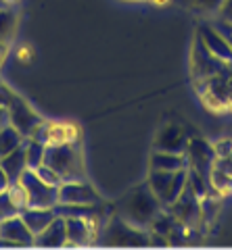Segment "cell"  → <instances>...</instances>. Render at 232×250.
Masks as SVG:
<instances>
[{
  "instance_id": "1",
  "label": "cell",
  "mask_w": 232,
  "mask_h": 250,
  "mask_svg": "<svg viewBox=\"0 0 232 250\" xmlns=\"http://www.w3.org/2000/svg\"><path fill=\"white\" fill-rule=\"evenodd\" d=\"M44 165H48L63 177V182L86 177L84 169V154L77 142H52L46 144Z\"/></svg>"
},
{
  "instance_id": "2",
  "label": "cell",
  "mask_w": 232,
  "mask_h": 250,
  "mask_svg": "<svg viewBox=\"0 0 232 250\" xmlns=\"http://www.w3.org/2000/svg\"><path fill=\"white\" fill-rule=\"evenodd\" d=\"M161 208H163L161 207V202L157 200V196L151 192V188L146 186V182H144L142 186L134 188L132 192H128L126 196H123L121 217L128 219L130 223L138 225V228L149 229L151 221Z\"/></svg>"
},
{
  "instance_id": "3",
  "label": "cell",
  "mask_w": 232,
  "mask_h": 250,
  "mask_svg": "<svg viewBox=\"0 0 232 250\" xmlns=\"http://www.w3.org/2000/svg\"><path fill=\"white\" fill-rule=\"evenodd\" d=\"M188 179V169H180V171H149L146 177V186L151 188V192L157 196L161 202V207H169L172 202L180 196L184 186Z\"/></svg>"
},
{
  "instance_id": "4",
  "label": "cell",
  "mask_w": 232,
  "mask_h": 250,
  "mask_svg": "<svg viewBox=\"0 0 232 250\" xmlns=\"http://www.w3.org/2000/svg\"><path fill=\"white\" fill-rule=\"evenodd\" d=\"M105 244L111 246H149V229L138 228L123 217H109L103 228Z\"/></svg>"
},
{
  "instance_id": "5",
  "label": "cell",
  "mask_w": 232,
  "mask_h": 250,
  "mask_svg": "<svg viewBox=\"0 0 232 250\" xmlns=\"http://www.w3.org/2000/svg\"><path fill=\"white\" fill-rule=\"evenodd\" d=\"M21 186L27 192V207L40 208H55L59 205V188L42 182L34 169H25L19 177Z\"/></svg>"
},
{
  "instance_id": "6",
  "label": "cell",
  "mask_w": 232,
  "mask_h": 250,
  "mask_svg": "<svg viewBox=\"0 0 232 250\" xmlns=\"http://www.w3.org/2000/svg\"><path fill=\"white\" fill-rule=\"evenodd\" d=\"M224 65H226V62L215 59L213 54L205 48V44L201 42V38L195 34L192 48H190V73H192V80L203 82V80H207V77H211L218 71H222Z\"/></svg>"
},
{
  "instance_id": "7",
  "label": "cell",
  "mask_w": 232,
  "mask_h": 250,
  "mask_svg": "<svg viewBox=\"0 0 232 250\" xmlns=\"http://www.w3.org/2000/svg\"><path fill=\"white\" fill-rule=\"evenodd\" d=\"M59 202L61 205H98L105 200L96 192V188L86 182V177H82L59 186Z\"/></svg>"
},
{
  "instance_id": "8",
  "label": "cell",
  "mask_w": 232,
  "mask_h": 250,
  "mask_svg": "<svg viewBox=\"0 0 232 250\" xmlns=\"http://www.w3.org/2000/svg\"><path fill=\"white\" fill-rule=\"evenodd\" d=\"M165 208L176 217L178 223L184 225V228H190V225H195L201 219V198H197V194L190 190L188 184L184 186L180 196Z\"/></svg>"
},
{
  "instance_id": "9",
  "label": "cell",
  "mask_w": 232,
  "mask_h": 250,
  "mask_svg": "<svg viewBox=\"0 0 232 250\" xmlns=\"http://www.w3.org/2000/svg\"><path fill=\"white\" fill-rule=\"evenodd\" d=\"M197 36L201 38V42L205 44V48L209 50L215 59L232 65V46L226 40V36L215 27V23H201L197 27Z\"/></svg>"
},
{
  "instance_id": "10",
  "label": "cell",
  "mask_w": 232,
  "mask_h": 250,
  "mask_svg": "<svg viewBox=\"0 0 232 250\" xmlns=\"http://www.w3.org/2000/svg\"><path fill=\"white\" fill-rule=\"evenodd\" d=\"M42 121L44 119L34 111L32 106H29V103L25 98H21V96L13 98V103L9 106V123L17 131H21V134L27 138L34 131L36 125H40Z\"/></svg>"
},
{
  "instance_id": "11",
  "label": "cell",
  "mask_w": 232,
  "mask_h": 250,
  "mask_svg": "<svg viewBox=\"0 0 232 250\" xmlns=\"http://www.w3.org/2000/svg\"><path fill=\"white\" fill-rule=\"evenodd\" d=\"M0 246H34V233L21 215L0 221Z\"/></svg>"
},
{
  "instance_id": "12",
  "label": "cell",
  "mask_w": 232,
  "mask_h": 250,
  "mask_svg": "<svg viewBox=\"0 0 232 250\" xmlns=\"http://www.w3.org/2000/svg\"><path fill=\"white\" fill-rule=\"evenodd\" d=\"M184 154H186L190 169H197L199 173H203V175H207L211 171V165L215 161L213 144L205 142V140H199V138H192V140H188V146H186V150H184Z\"/></svg>"
},
{
  "instance_id": "13",
  "label": "cell",
  "mask_w": 232,
  "mask_h": 250,
  "mask_svg": "<svg viewBox=\"0 0 232 250\" xmlns=\"http://www.w3.org/2000/svg\"><path fill=\"white\" fill-rule=\"evenodd\" d=\"M188 146V136L184 127L176 123H167L163 125L153 142V150H165V152H184Z\"/></svg>"
},
{
  "instance_id": "14",
  "label": "cell",
  "mask_w": 232,
  "mask_h": 250,
  "mask_svg": "<svg viewBox=\"0 0 232 250\" xmlns=\"http://www.w3.org/2000/svg\"><path fill=\"white\" fill-rule=\"evenodd\" d=\"M65 225H67V244H71V246L90 244L92 238L98 233L94 229V225L84 217H65Z\"/></svg>"
},
{
  "instance_id": "15",
  "label": "cell",
  "mask_w": 232,
  "mask_h": 250,
  "mask_svg": "<svg viewBox=\"0 0 232 250\" xmlns=\"http://www.w3.org/2000/svg\"><path fill=\"white\" fill-rule=\"evenodd\" d=\"M67 244V225L65 217L57 215L48 228L42 229L40 233L34 236V246H44V248H59Z\"/></svg>"
},
{
  "instance_id": "16",
  "label": "cell",
  "mask_w": 232,
  "mask_h": 250,
  "mask_svg": "<svg viewBox=\"0 0 232 250\" xmlns=\"http://www.w3.org/2000/svg\"><path fill=\"white\" fill-rule=\"evenodd\" d=\"M149 165L153 171H180V169H188V161L184 152L153 150Z\"/></svg>"
},
{
  "instance_id": "17",
  "label": "cell",
  "mask_w": 232,
  "mask_h": 250,
  "mask_svg": "<svg viewBox=\"0 0 232 250\" xmlns=\"http://www.w3.org/2000/svg\"><path fill=\"white\" fill-rule=\"evenodd\" d=\"M19 215L36 236V233H40L42 229H46L52 221H55L57 210L55 208H40V207H25Z\"/></svg>"
},
{
  "instance_id": "18",
  "label": "cell",
  "mask_w": 232,
  "mask_h": 250,
  "mask_svg": "<svg viewBox=\"0 0 232 250\" xmlns=\"http://www.w3.org/2000/svg\"><path fill=\"white\" fill-rule=\"evenodd\" d=\"M23 144H25V142H23ZM0 167L6 171V175H9L11 184H13V182H19V177L23 175V171L27 169L25 146H19V148H15L13 152L0 156Z\"/></svg>"
},
{
  "instance_id": "19",
  "label": "cell",
  "mask_w": 232,
  "mask_h": 250,
  "mask_svg": "<svg viewBox=\"0 0 232 250\" xmlns=\"http://www.w3.org/2000/svg\"><path fill=\"white\" fill-rule=\"evenodd\" d=\"M23 142H25V136L15 129L11 123H6L0 127V156L13 152L15 148L23 146Z\"/></svg>"
},
{
  "instance_id": "20",
  "label": "cell",
  "mask_w": 232,
  "mask_h": 250,
  "mask_svg": "<svg viewBox=\"0 0 232 250\" xmlns=\"http://www.w3.org/2000/svg\"><path fill=\"white\" fill-rule=\"evenodd\" d=\"M17 34V13L13 9H0V42L11 44Z\"/></svg>"
},
{
  "instance_id": "21",
  "label": "cell",
  "mask_w": 232,
  "mask_h": 250,
  "mask_svg": "<svg viewBox=\"0 0 232 250\" xmlns=\"http://www.w3.org/2000/svg\"><path fill=\"white\" fill-rule=\"evenodd\" d=\"M25 161H27V169H38L44 163V152H46V144L38 142L34 138H25Z\"/></svg>"
},
{
  "instance_id": "22",
  "label": "cell",
  "mask_w": 232,
  "mask_h": 250,
  "mask_svg": "<svg viewBox=\"0 0 232 250\" xmlns=\"http://www.w3.org/2000/svg\"><path fill=\"white\" fill-rule=\"evenodd\" d=\"M52 142H77V129L67 123H50L48 144Z\"/></svg>"
},
{
  "instance_id": "23",
  "label": "cell",
  "mask_w": 232,
  "mask_h": 250,
  "mask_svg": "<svg viewBox=\"0 0 232 250\" xmlns=\"http://www.w3.org/2000/svg\"><path fill=\"white\" fill-rule=\"evenodd\" d=\"M209 184L213 186V190L218 194L232 192V175L224 173V171L218 169V167H211V171H209Z\"/></svg>"
},
{
  "instance_id": "24",
  "label": "cell",
  "mask_w": 232,
  "mask_h": 250,
  "mask_svg": "<svg viewBox=\"0 0 232 250\" xmlns=\"http://www.w3.org/2000/svg\"><path fill=\"white\" fill-rule=\"evenodd\" d=\"M178 4L186 6L190 11H199V13H218L222 0H176Z\"/></svg>"
},
{
  "instance_id": "25",
  "label": "cell",
  "mask_w": 232,
  "mask_h": 250,
  "mask_svg": "<svg viewBox=\"0 0 232 250\" xmlns=\"http://www.w3.org/2000/svg\"><path fill=\"white\" fill-rule=\"evenodd\" d=\"M6 192H9L11 200L17 205L19 210H23L27 207V192H25V188L21 186V182H13L9 188H6Z\"/></svg>"
},
{
  "instance_id": "26",
  "label": "cell",
  "mask_w": 232,
  "mask_h": 250,
  "mask_svg": "<svg viewBox=\"0 0 232 250\" xmlns=\"http://www.w3.org/2000/svg\"><path fill=\"white\" fill-rule=\"evenodd\" d=\"M21 210L17 208V205L11 200L9 196V192H0V221H4V219H9V217H15V215H19Z\"/></svg>"
},
{
  "instance_id": "27",
  "label": "cell",
  "mask_w": 232,
  "mask_h": 250,
  "mask_svg": "<svg viewBox=\"0 0 232 250\" xmlns=\"http://www.w3.org/2000/svg\"><path fill=\"white\" fill-rule=\"evenodd\" d=\"M36 171V173H38V177H40L42 179V182H46V184H50V186H55V188H59L61 184H63V177H61L59 173H57V171L55 169H52V167H48V165H44V163H42V165L40 167H38V169H34Z\"/></svg>"
},
{
  "instance_id": "28",
  "label": "cell",
  "mask_w": 232,
  "mask_h": 250,
  "mask_svg": "<svg viewBox=\"0 0 232 250\" xmlns=\"http://www.w3.org/2000/svg\"><path fill=\"white\" fill-rule=\"evenodd\" d=\"M15 96H17V94H15L4 82H0V106H6V108H9Z\"/></svg>"
},
{
  "instance_id": "29",
  "label": "cell",
  "mask_w": 232,
  "mask_h": 250,
  "mask_svg": "<svg viewBox=\"0 0 232 250\" xmlns=\"http://www.w3.org/2000/svg\"><path fill=\"white\" fill-rule=\"evenodd\" d=\"M215 156H230L232 154V140H218L213 144Z\"/></svg>"
},
{
  "instance_id": "30",
  "label": "cell",
  "mask_w": 232,
  "mask_h": 250,
  "mask_svg": "<svg viewBox=\"0 0 232 250\" xmlns=\"http://www.w3.org/2000/svg\"><path fill=\"white\" fill-rule=\"evenodd\" d=\"M218 19L232 23V0H222L220 9H218Z\"/></svg>"
},
{
  "instance_id": "31",
  "label": "cell",
  "mask_w": 232,
  "mask_h": 250,
  "mask_svg": "<svg viewBox=\"0 0 232 250\" xmlns=\"http://www.w3.org/2000/svg\"><path fill=\"white\" fill-rule=\"evenodd\" d=\"M211 167H218V169L224 171V173L232 175V154L230 156H215V161H213Z\"/></svg>"
},
{
  "instance_id": "32",
  "label": "cell",
  "mask_w": 232,
  "mask_h": 250,
  "mask_svg": "<svg viewBox=\"0 0 232 250\" xmlns=\"http://www.w3.org/2000/svg\"><path fill=\"white\" fill-rule=\"evenodd\" d=\"M215 23V27H218L220 31H222V34L224 36H226V40L230 42V46H232V23H226V21H213Z\"/></svg>"
},
{
  "instance_id": "33",
  "label": "cell",
  "mask_w": 232,
  "mask_h": 250,
  "mask_svg": "<svg viewBox=\"0 0 232 250\" xmlns=\"http://www.w3.org/2000/svg\"><path fill=\"white\" fill-rule=\"evenodd\" d=\"M9 186H11V179H9V175H6V171L0 167V192H4Z\"/></svg>"
},
{
  "instance_id": "34",
  "label": "cell",
  "mask_w": 232,
  "mask_h": 250,
  "mask_svg": "<svg viewBox=\"0 0 232 250\" xmlns=\"http://www.w3.org/2000/svg\"><path fill=\"white\" fill-rule=\"evenodd\" d=\"M9 123V108L6 106H0V127H2V125H6Z\"/></svg>"
},
{
  "instance_id": "35",
  "label": "cell",
  "mask_w": 232,
  "mask_h": 250,
  "mask_svg": "<svg viewBox=\"0 0 232 250\" xmlns=\"http://www.w3.org/2000/svg\"><path fill=\"white\" fill-rule=\"evenodd\" d=\"M6 54H9V44H6V42H0V67H2Z\"/></svg>"
},
{
  "instance_id": "36",
  "label": "cell",
  "mask_w": 232,
  "mask_h": 250,
  "mask_svg": "<svg viewBox=\"0 0 232 250\" xmlns=\"http://www.w3.org/2000/svg\"><path fill=\"white\" fill-rule=\"evenodd\" d=\"M9 6V0H0V9H6Z\"/></svg>"
},
{
  "instance_id": "37",
  "label": "cell",
  "mask_w": 232,
  "mask_h": 250,
  "mask_svg": "<svg viewBox=\"0 0 232 250\" xmlns=\"http://www.w3.org/2000/svg\"><path fill=\"white\" fill-rule=\"evenodd\" d=\"M134 2H142V0H134Z\"/></svg>"
}]
</instances>
